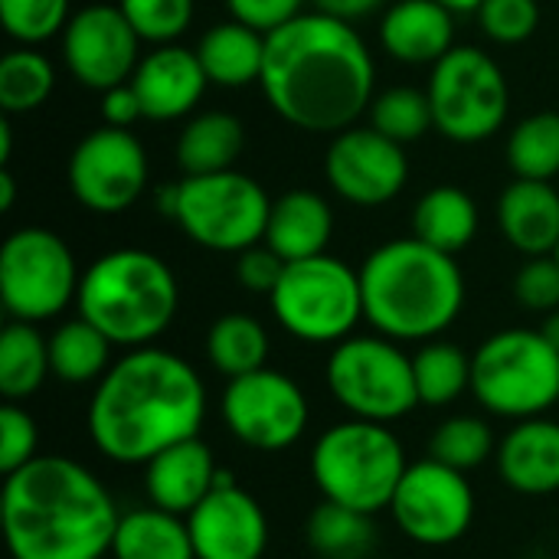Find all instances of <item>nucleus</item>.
I'll use <instances>...</instances> for the list:
<instances>
[{
    "label": "nucleus",
    "mask_w": 559,
    "mask_h": 559,
    "mask_svg": "<svg viewBox=\"0 0 559 559\" xmlns=\"http://www.w3.org/2000/svg\"><path fill=\"white\" fill-rule=\"evenodd\" d=\"M187 527L197 559H262L269 550V518L239 485L213 488L187 514Z\"/></svg>",
    "instance_id": "18"
},
{
    "label": "nucleus",
    "mask_w": 559,
    "mask_h": 559,
    "mask_svg": "<svg viewBox=\"0 0 559 559\" xmlns=\"http://www.w3.org/2000/svg\"><path fill=\"white\" fill-rule=\"evenodd\" d=\"M69 20V0H0L3 29L23 46H39L52 39L66 29Z\"/></svg>",
    "instance_id": "38"
},
{
    "label": "nucleus",
    "mask_w": 559,
    "mask_h": 559,
    "mask_svg": "<svg viewBox=\"0 0 559 559\" xmlns=\"http://www.w3.org/2000/svg\"><path fill=\"white\" fill-rule=\"evenodd\" d=\"M554 255H557V259H559V246H557V252H554Z\"/></svg>",
    "instance_id": "51"
},
{
    "label": "nucleus",
    "mask_w": 559,
    "mask_h": 559,
    "mask_svg": "<svg viewBox=\"0 0 559 559\" xmlns=\"http://www.w3.org/2000/svg\"><path fill=\"white\" fill-rule=\"evenodd\" d=\"M16 200V177L10 174V167H0V213H10Z\"/></svg>",
    "instance_id": "47"
},
{
    "label": "nucleus",
    "mask_w": 559,
    "mask_h": 559,
    "mask_svg": "<svg viewBox=\"0 0 559 559\" xmlns=\"http://www.w3.org/2000/svg\"><path fill=\"white\" fill-rule=\"evenodd\" d=\"M141 118H144V108H141V98H138V92H134L131 82H121V85L102 92V121L105 124H111V128H131Z\"/></svg>",
    "instance_id": "45"
},
{
    "label": "nucleus",
    "mask_w": 559,
    "mask_h": 559,
    "mask_svg": "<svg viewBox=\"0 0 559 559\" xmlns=\"http://www.w3.org/2000/svg\"><path fill=\"white\" fill-rule=\"evenodd\" d=\"M498 223L521 255H554L559 246V193L554 183L524 177L508 183L498 200Z\"/></svg>",
    "instance_id": "23"
},
{
    "label": "nucleus",
    "mask_w": 559,
    "mask_h": 559,
    "mask_svg": "<svg viewBox=\"0 0 559 559\" xmlns=\"http://www.w3.org/2000/svg\"><path fill=\"white\" fill-rule=\"evenodd\" d=\"M259 82L282 121L341 134L373 105L377 69L364 36L347 20L314 10L265 36Z\"/></svg>",
    "instance_id": "1"
},
{
    "label": "nucleus",
    "mask_w": 559,
    "mask_h": 559,
    "mask_svg": "<svg viewBox=\"0 0 559 559\" xmlns=\"http://www.w3.org/2000/svg\"><path fill=\"white\" fill-rule=\"evenodd\" d=\"M498 472L504 485L527 498L559 491V423L521 419L498 445Z\"/></svg>",
    "instance_id": "21"
},
{
    "label": "nucleus",
    "mask_w": 559,
    "mask_h": 559,
    "mask_svg": "<svg viewBox=\"0 0 559 559\" xmlns=\"http://www.w3.org/2000/svg\"><path fill=\"white\" fill-rule=\"evenodd\" d=\"M413 236L439 252L455 255L478 236V203L462 187H432L413 210Z\"/></svg>",
    "instance_id": "28"
},
{
    "label": "nucleus",
    "mask_w": 559,
    "mask_h": 559,
    "mask_svg": "<svg viewBox=\"0 0 559 559\" xmlns=\"http://www.w3.org/2000/svg\"><path fill=\"white\" fill-rule=\"evenodd\" d=\"M118 7L141 43L154 46L177 43L193 20V0H118Z\"/></svg>",
    "instance_id": "39"
},
{
    "label": "nucleus",
    "mask_w": 559,
    "mask_h": 559,
    "mask_svg": "<svg viewBox=\"0 0 559 559\" xmlns=\"http://www.w3.org/2000/svg\"><path fill=\"white\" fill-rule=\"evenodd\" d=\"M305 540L321 559H370L377 550L373 514L321 501L305 521Z\"/></svg>",
    "instance_id": "30"
},
{
    "label": "nucleus",
    "mask_w": 559,
    "mask_h": 559,
    "mask_svg": "<svg viewBox=\"0 0 559 559\" xmlns=\"http://www.w3.org/2000/svg\"><path fill=\"white\" fill-rule=\"evenodd\" d=\"M370 559H373V557H370Z\"/></svg>",
    "instance_id": "52"
},
{
    "label": "nucleus",
    "mask_w": 559,
    "mask_h": 559,
    "mask_svg": "<svg viewBox=\"0 0 559 559\" xmlns=\"http://www.w3.org/2000/svg\"><path fill=\"white\" fill-rule=\"evenodd\" d=\"M0 521L13 559H105L121 514L85 465L66 455H36L3 475Z\"/></svg>",
    "instance_id": "3"
},
{
    "label": "nucleus",
    "mask_w": 559,
    "mask_h": 559,
    "mask_svg": "<svg viewBox=\"0 0 559 559\" xmlns=\"http://www.w3.org/2000/svg\"><path fill=\"white\" fill-rule=\"evenodd\" d=\"M206 357L213 370L223 373L226 380L262 370L269 360V331L252 314L229 311L213 321L206 334Z\"/></svg>",
    "instance_id": "32"
},
{
    "label": "nucleus",
    "mask_w": 559,
    "mask_h": 559,
    "mask_svg": "<svg viewBox=\"0 0 559 559\" xmlns=\"http://www.w3.org/2000/svg\"><path fill=\"white\" fill-rule=\"evenodd\" d=\"M390 511L413 544L449 547L462 540L475 521V491L465 472L426 459L406 468Z\"/></svg>",
    "instance_id": "15"
},
{
    "label": "nucleus",
    "mask_w": 559,
    "mask_h": 559,
    "mask_svg": "<svg viewBox=\"0 0 559 559\" xmlns=\"http://www.w3.org/2000/svg\"><path fill=\"white\" fill-rule=\"evenodd\" d=\"M269 301L275 321L305 344H341L364 321L360 272L328 252L288 262Z\"/></svg>",
    "instance_id": "9"
},
{
    "label": "nucleus",
    "mask_w": 559,
    "mask_h": 559,
    "mask_svg": "<svg viewBox=\"0 0 559 559\" xmlns=\"http://www.w3.org/2000/svg\"><path fill=\"white\" fill-rule=\"evenodd\" d=\"M537 331H540V334H544V337H547V341H550V344L559 350V308L544 318V324H540Z\"/></svg>",
    "instance_id": "49"
},
{
    "label": "nucleus",
    "mask_w": 559,
    "mask_h": 559,
    "mask_svg": "<svg viewBox=\"0 0 559 559\" xmlns=\"http://www.w3.org/2000/svg\"><path fill=\"white\" fill-rule=\"evenodd\" d=\"M364 318L393 341H436L465 305V278L455 255L416 236L383 242L360 265Z\"/></svg>",
    "instance_id": "4"
},
{
    "label": "nucleus",
    "mask_w": 559,
    "mask_h": 559,
    "mask_svg": "<svg viewBox=\"0 0 559 559\" xmlns=\"http://www.w3.org/2000/svg\"><path fill=\"white\" fill-rule=\"evenodd\" d=\"M111 341L82 314L59 324L49 337V367L52 377L69 383V386H85V383H98L111 360Z\"/></svg>",
    "instance_id": "29"
},
{
    "label": "nucleus",
    "mask_w": 559,
    "mask_h": 559,
    "mask_svg": "<svg viewBox=\"0 0 559 559\" xmlns=\"http://www.w3.org/2000/svg\"><path fill=\"white\" fill-rule=\"evenodd\" d=\"M406 468L403 442L390 426L354 416L321 432L311 452V478L321 498L364 514H380L393 504Z\"/></svg>",
    "instance_id": "6"
},
{
    "label": "nucleus",
    "mask_w": 559,
    "mask_h": 559,
    "mask_svg": "<svg viewBox=\"0 0 559 559\" xmlns=\"http://www.w3.org/2000/svg\"><path fill=\"white\" fill-rule=\"evenodd\" d=\"M514 298L527 311L550 314L559 308V259L557 255H534L514 275Z\"/></svg>",
    "instance_id": "41"
},
{
    "label": "nucleus",
    "mask_w": 559,
    "mask_h": 559,
    "mask_svg": "<svg viewBox=\"0 0 559 559\" xmlns=\"http://www.w3.org/2000/svg\"><path fill=\"white\" fill-rule=\"evenodd\" d=\"M491 455H495V432L478 416H452L439 423L429 439V459L455 472H475Z\"/></svg>",
    "instance_id": "36"
},
{
    "label": "nucleus",
    "mask_w": 559,
    "mask_h": 559,
    "mask_svg": "<svg viewBox=\"0 0 559 559\" xmlns=\"http://www.w3.org/2000/svg\"><path fill=\"white\" fill-rule=\"evenodd\" d=\"M370 128L393 138L396 144L419 141L429 128H436L429 95L419 92V88H409V85L386 88L370 105Z\"/></svg>",
    "instance_id": "37"
},
{
    "label": "nucleus",
    "mask_w": 559,
    "mask_h": 559,
    "mask_svg": "<svg viewBox=\"0 0 559 559\" xmlns=\"http://www.w3.org/2000/svg\"><path fill=\"white\" fill-rule=\"evenodd\" d=\"M472 393L501 419L544 416L559 400V350L540 331H498L472 357Z\"/></svg>",
    "instance_id": "8"
},
{
    "label": "nucleus",
    "mask_w": 559,
    "mask_h": 559,
    "mask_svg": "<svg viewBox=\"0 0 559 559\" xmlns=\"http://www.w3.org/2000/svg\"><path fill=\"white\" fill-rule=\"evenodd\" d=\"M285 265H288V262H285L272 246L255 242V246H249V249H242V252L236 255V278H239V285H242L246 292H252V295H272L275 285L282 282Z\"/></svg>",
    "instance_id": "43"
},
{
    "label": "nucleus",
    "mask_w": 559,
    "mask_h": 559,
    "mask_svg": "<svg viewBox=\"0 0 559 559\" xmlns=\"http://www.w3.org/2000/svg\"><path fill=\"white\" fill-rule=\"evenodd\" d=\"M478 23L488 39L501 46H518L537 33L540 7L537 0H485L478 7Z\"/></svg>",
    "instance_id": "40"
},
{
    "label": "nucleus",
    "mask_w": 559,
    "mask_h": 559,
    "mask_svg": "<svg viewBox=\"0 0 559 559\" xmlns=\"http://www.w3.org/2000/svg\"><path fill=\"white\" fill-rule=\"evenodd\" d=\"M383 3H386V0H314V10L354 23V20H360V16H367V13L380 10Z\"/></svg>",
    "instance_id": "46"
},
{
    "label": "nucleus",
    "mask_w": 559,
    "mask_h": 559,
    "mask_svg": "<svg viewBox=\"0 0 559 559\" xmlns=\"http://www.w3.org/2000/svg\"><path fill=\"white\" fill-rule=\"evenodd\" d=\"M79 265L66 239L43 226H26L0 246V301L10 321H49L79 295Z\"/></svg>",
    "instance_id": "12"
},
{
    "label": "nucleus",
    "mask_w": 559,
    "mask_h": 559,
    "mask_svg": "<svg viewBox=\"0 0 559 559\" xmlns=\"http://www.w3.org/2000/svg\"><path fill=\"white\" fill-rule=\"evenodd\" d=\"M226 429L255 452H285L308 432V396L282 370L262 367L226 383L219 400Z\"/></svg>",
    "instance_id": "13"
},
{
    "label": "nucleus",
    "mask_w": 559,
    "mask_h": 559,
    "mask_svg": "<svg viewBox=\"0 0 559 559\" xmlns=\"http://www.w3.org/2000/svg\"><path fill=\"white\" fill-rule=\"evenodd\" d=\"M157 206L197 246L233 255L265 239L272 213V200L262 183L239 170L183 177L180 183H167L157 197Z\"/></svg>",
    "instance_id": "7"
},
{
    "label": "nucleus",
    "mask_w": 559,
    "mask_h": 559,
    "mask_svg": "<svg viewBox=\"0 0 559 559\" xmlns=\"http://www.w3.org/2000/svg\"><path fill=\"white\" fill-rule=\"evenodd\" d=\"M131 85L141 98L144 118L177 121L200 105L210 79L203 72L197 49L167 43V46H154L147 56H141V62L131 75Z\"/></svg>",
    "instance_id": "19"
},
{
    "label": "nucleus",
    "mask_w": 559,
    "mask_h": 559,
    "mask_svg": "<svg viewBox=\"0 0 559 559\" xmlns=\"http://www.w3.org/2000/svg\"><path fill=\"white\" fill-rule=\"evenodd\" d=\"M111 559H197L187 518L154 504L121 514Z\"/></svg>",
    "instance_id": "27"
},
{
    "label": "nucleus",
    "mask_w": 559,
    "mask_h": 559,
    "mask_svg": "<svg viewBox=\"0 0 559 559\" xmlns=\"http://www.w3.org/2000/svg\"><path fill=\"white\" fill-rule=\"evenodd\" d=\"M49 367V337L36 331L29 321H10L0 331V393L7 403L29 400L46 377Z\"/></svg>",
    "instance_id": "31"
},
{
    "label": "nucleus",
    "mask_w": 559,
    "mask_h": 559,
    "mask_svg": "<svg viewBox=\"0 0 559 559\" xmlns=\"http://www.w3.org/2000/svg\"><path fill=\"white\" fill-rule=\"evenodd\" d=\"M197 56L203 62V72L210 79V85H223V88H246L252 82L262 79V66H265V33L239 23V20H226L210 26L200 36Z\"/></svg>",
    "instance_id": "25"
},
{
    "label": "nucleus",
    "mask_w": 559,
    "mask_h": 559,
    "mask_svg": "<svg viewBox=\"0 0 559 559\" xmlns=\"http://www.w3.org/2000/svg\"><path fill=\"white\" fill-rule=\"evenodd\" d=\"M62 59L85 88L105 92L131 82L141 62V36L118 3H92L72 13V20L66 23Z\"/></svg>",
    "instance_id": "16"
},
{
    "label": "nucleus",
    "mask_w": 559,
    "mask_h": 559,
    "mask_svg": "<svg viewBox=\"0 0 559 559\" xmlns=\"http://www.w3.org/2000/svg\"><path fill=\"white\" fill-rule=\"evenodd\" d=\"M413 377L423 406H449L472 390V357L449 341H426L413 354Z\"/></svg>",
    "instance_id": "33"
},
{
    "label": "nucleus",
    "mask_w": 559,
    "mask_h": 559,
    "mask_svg": "<svg viewBox=\"0 0 559 559\" xmlns=\"http://www.w3.org/2000/svg\"><path fill=\"white\" fill-rule=\"evenodd\" d=\"M79 314L115 347H151L174 321L180 288L170 265L147 249L98 255L79 282Z\"/></svg>",
    "instance_id": "5"
},
{
    "label": "nucleus",
    "mask_w": 559,
    "mask_h": 559,
    "mask_svg": "<svg viewBox=\"0 0 559 559\" xmlns=\"http://www.w3.org/2000/svg\"><path fill=\"white\" fill-rule=\"evenodd\" d=\"M508 164L514 177L554 180L559 174V115L537 111L514 124L508 138Z\"/></svg>",
    "instance_id": "35"
},
{
    "label": "nucleus",
    "mask_w": 559,
    "mask_h": 559,
    "mask_svg": "<svg viewBox=\"0 0 559 559\" xmlns=\"http://www.w3.org/2000/svg\"><path fill=\"white\" fill-rule=\"evenodd\" d=\"M429 105L436 131L455 144H478L498 134L508 118L511 92L504 69L475 46L449 49L429 75Z\"/></svg>",
    "instance_id": "11"
},
{
    "label": "nucleus",
    "mask_w": 559,
    "mask_h": 559,
    "mask_svg": "<svg viewBox=\"0 0 559 559\" xmlns=\"http://www.w3.org/2000/svg\"><path fill=\"white\" fill-rule=\"evenodd\" d=\"M13 157V128H10V115L0 118V164L7 167Z\"/></svg>",
    "instance_id": "48"
},
{
    "label": "nucleus",
    "mask_w": 559,
    "mask_h": 559,
    "mask_svg": "<svg viewBox=\"0 0 559 559\" xmlns=\"http://www.w3.org/2000/svg\"><path fill=\"white\" fill-rule=\"evenodd\" d=\"M455 13L439 0H400L380 20L383 49L406 66H436L455 49Z\"/></svg>",
    "instance_id": "22"
},
{
    "label": "nucleus",
    "mask_w": 559,
    "mask_h": 559,
    "mask_svg": "<svg viewBox=\"0 0 559 559\" xmlns=\"http://www.w3.org/2000/svg\"><path fill=\"white\" fill-rule=\"evenodd\" d=\"M242 144H246V131L236 115L203 111V115L190 118L177 138V164H180L183 177L236 170Z\"/></svg>",
    "instance_id": "26"
},
{
    "label": "nucleus",
    "mask_w": 559,
    "mask_h": 559,
    "mask_svg": "<svg viewBox=\"0 0 559 559\" xmlns=\"http://www.w3.org/2000/svg\"><path fill=\"white\" fill-rule=\"evenodd\" d=\"M226 7H229L233 20H239L265 36L305 13L301 10L305 0H226Z\"/></svg>",
    "instance_id": "44"
},
{
    "label": "nucleus",
    "mask_w": 559,
    "mask_h": 559,
    "mask_svg": "<svg viewBox=\"0 0 559 559\" xmlns=\"http://www.w3.org/2000/svg\"><path fill=\"white\" fill-rule=\"evenodd\" d=\"M66 180L85 210L102 216L124 213L147 187L144 144L128 128L102 124L72 147Z\"/></svg>",
    "instance_id": "14"
},
{
    "label": "nucleus",
    "mask_w": 559,
    "mask_h": 559,
    "mask_svg": "<svg viewBox=\"0 0 559 559\" xmlns=\"http://www.w3.org/2000/svg\"><path fill=\"white\" fill-rule=\"evenodd\" d=\"M334 233V213L314 190H288L272 200L265 246H272L285 262L324 255Z\"/></svg>",
    "instance_id": "24"
},
{
    "label": "nucleus",
    "mask_w": 559,
    "mask_h": 559,
    "mask_svg": "<svg viewBox=\"0 0 559 559\" xmlns=\"http://www.w3.org/2000/svg\"><path fill=\"white\" fill-rule=\"evenodd\" d=\"M56 88V69L52 62L23 46L10 49L0 59V108L3 115H26L46 105V98Z\"/></svg>",
    "instance_id": "34"
},
{
    "label": "nucleus",
    "mask_w": 559,
    "mask_h": 559,
    "mask_svg": "<svg viewBox=\"0 0 559 559\" xmlns=\"http://www.w3.org/2000/svg\"><path fill=\"white\" fill-rule=\"evenodd\" d=\"M439 3L449 7L452 13H472V10L478 13V7H481L485 0H439Z\"/></svg>",
    "instance_id": "50"
},
{
    "label": "nucleus",
    "mask_w": 559,
    "mask_h": 559,
    "mask_svg": "<svg viewBox=\"0 0 559 559\" xmlns=\"http://www.w3.org/2000/svg\"><path fill=\"white\" fill-rule=\"evenodd\" d=\"M324 380L331 396L354 419L390 426L419 406L413 357L400 341L383 334H350L334 344Z\"/></svg>",
    "instance_id": "10"
},
{
    "label": "nucleus",
    "mask_w": 559,
    "mask_h": 559,
    "mask_svg": "<svg viewBox=\"0 0 559 559\" xmlns=\"http://www.w3.org/2000/svg\"><path fill=\"white\" fill-rule=\"evenodd\" d=\"M206 386L177 354L134 347L95 383L88 400V439L115 465H147L157 452L200 436Z\"/></svg>",
    "instance_id": "2"
},
{
    "label": "nucleus",
    "mask_w": 559,
    "mask_h": 559,
    "mask_svg": "<svg viewBox=\"0 0 559 559\" xmlns=\"http://www.w3.org/2000/svg\"><path fill=\"white\" fill-rule=\"evenodd\" d=\"M324 177L331 190L354 206H383L403 193L409 180V160L403 144L380 134L377 128H347L334 134Z\"/></svg>",
    "instance_id": "17"
},
{
    "label": "nucleus",
    "mask_w": 559,
    "mask_h": 559,
    "mask_svg": "<svg viewBox=\"0 0 559 559\" xmlns=\"http://www.w3.org/2000/svg\"><path fill=\"white\" fill-rule=\"evenodd\" d=\"M216 472L219 465L213 459V449L200 436H193L157 452L144 465V495L154 508L187 518L200 501L210 498Z\"/></svg>",
    "instance_id": "20"
},
{
    "label": "nucleus",
    "mask_w": 559,
    "mask_h": 559,
    "mask_svg": "<svg viewBox=\"0 0 559 559\" xmlns=\"http://www.w3.org/2000/svg\"><path fill=\"white\" fill-rule=\"evenodd\" d=\"M39 429L36 419L20 409L16 403H7L0 409V472L10 475L23 465H29L39 452Z\"/></svg>",
    "instance_id": "42"
}]
</instances>
